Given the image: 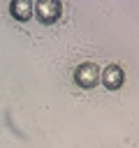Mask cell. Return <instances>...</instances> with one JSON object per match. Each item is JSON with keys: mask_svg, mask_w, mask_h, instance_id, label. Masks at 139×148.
I'll return each instance as SVG.
<instances>
[{"mask_svg": "<svg viewBox=\"0 0 139 148\" xmlns=\"http://www.w3.org/2000/svg\"><path fill=\"white\" fill-rule=\"evenodd\" d=\"M97 79H100V69H97L93 62H83V65H79L76 72H74V81H76L81 88H90V86H95Z\"/></svg>", "mask_w": 139, "mask_h": 148, "instance_id": "6da1fadb", "label": "cell"}, {"mask_svg": "<svg viewBox=\"0 0 139 148\" xmlns=\"http://www.w3.org/2000/svg\"><path fill=\"white\" fill-rule=\"evenodd\" d=\"M102 81H104V86H107V88H118V86L123 83V69H120L118 65L107 67V69H104V76H102Z\"/></svg>", "mask_w": 139, "mask_h": 148, "instance_id": "7a4b0ae2", "label": "cell"}, {"mask_svg": "<svg viewBox=\"0 0 139 148\" xmlns=\"http://www.w3.org/2000/svg\"><path fill=\"white\" fill-rule=\"evenodd\" d=\"M58 12H60V7H58L56 2H42V5H37V14H39L46 23H49V21H56Z\"/></svg>", "mask_w": 139, "mask_h": 148, "instance_id": "3957f363", "label": "cell"}, {"mask_svg": "<svg viewBox=\"0 0 139 148\" xmlns=\"http://www.w3.org/2000/svg\"><path fill=\"white\" fill-rule=\"evenodd\" d=\"M12 14H14V16H21V18H28V16H30V5H28V2H21V5L14 2V5H12Z\"/></svg>", "mask_w": 139, "mask_h": 148, "instance_id": "277c9868", "label": "cell"}]
</instances>
